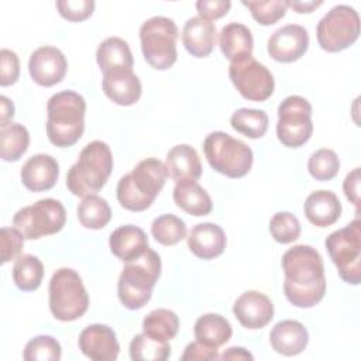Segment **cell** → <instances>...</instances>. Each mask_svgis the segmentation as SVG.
I'll list each match as a JSON object with an SVG mask.
<instances>
[{"instance_id":"39","label":"cell","mask_w":361,"mask_h":361,"mask_svg":"<svg viewBox=\"0 0 361 361\" xmlns=\"http://www.w3.org/2000/svg\"><path fill=\"white\" fill-rule=\"evenodd\" d=\"M243 6H245L255 21L261 25H271L281 20L288 10V0H243Z\"/></svg>"},{"instance_id":"34","label":"cell","mask_w":361,"mask_h":361,"mask_svg":"<svg viewBox=\"0 0 361 361\" xmlns=\"http://www.w3.org/2000/svg\"><path fill=\"white\" fill-rule=\"evenodd\" d=\"M231 127L248 138H261L268 130V116L258 109H238L230 118Z\"/></svg>"},{"instance_id":"19","label":"cell","mask_w":361,"mask_h":361,"mask_svg":"<svg viewBox=\"0 0 361 361\" xmlns=\"http://www.w3.org/2000/svg\"><path fill=\"white\" fill-rule=\"evenodd\" d=\"M23 185L31 192H42L54 188L59 176L58 161L48 154L30 157L20 172Z\"/></svg>"},{"instance_id":"15","label":"cell","mask_w":361,"mask_h":361,"mask_svg":"<svg viewBox=\"0 0 361 361\" xmlns=\"http://www.w3.org/2000/svg\"><path fill=\"white\" fill-rule=\"evenodd\" d=\"M309 47V34L299 24H286L268 38V54L283 63L298 61Z\"/></svg>"},{"instance_id":"11","label":"cell","mask_w":361,"mask_h":361,"mask_svg":"<svg viewBox=\"0 0 361 361\" xmlns=\"http://www.w3.org/2000/svg\"><path fill=\"white\" fill-rule=\"evenodd\" d=\"M317 42L327 52H338L353 45L360 35V16L351 6L338 4L319 21Z\"/></svg>"},{"instance_id":"29","label":"cell","mask_w":361,"mask_h":361,"mask_svg":"<svg viewBox=\"0 0 361 361\" xmlns=\"http://www.w3.org/2000/svg\"><path fill=\"white\" fill-rule=\"evenodd\" d=\"M96 61L103 73L117 68L133 69L134 65L131 49L120 37H109L102 41L96 51Z\"/></svg>"},{"instance_id":"31","label":"cell","mask_w":361,"mask_h":361,"mask_svg":"<svg viewBox=\"0 0 361 361\" xmlns=\"http://www.w3.org/2000/svg\"><path fill=\"white\" fill-rule=\"evenodd\" d=\"M44 276V265L38 257L20 255L13 267V281L20 290L32 292L39 288Z\"/></svg>"},{"instance_id":"30","label":"cell","mask_w":361,"mask_h":361,"mask_svg":"<svg viewBox=\"0 0 361 361\" xmlns=\"http://www.w3.org/2000/svg\"><path fill=\"white\" fill-rule=\"evenodd\" d=\"M142 330L158 341L172 340L179 330V317L169 309L151 310L142 320Z\"/></svg>"},{"instance_id":"18","label":"cell","mask_w":361,"mask_h":361,"mask_svg":"<svg viewBox=\"0 0 361 361\" xmlns=\"http://www.w3.org/2000/svg\"><path fill=\"white\" fill-rule=\"evenodd\" d=\"M104 94L120 106H131L141 97L142 86L133 69L117 68L103 73Z\"/></svg>"},{"instance_id":"41","label":"cell","mask_w":361,"mask_h":361,"mask_svg":"<svg viewBox=\"0 0 361 361\" xmlns=\"http://www.w3.org/2000/svg\"><path fill=\"white\" fill-rule=\"evenodd\" d=\"M59 14L68 21H82L92 16L94 10L93 0H59L56 1Z\"/></svg>"},{"instance_id":"14","label":"cell","mask_w":361,"mask_h":361,"mask_svg":"<svg viewBox=\"0 0 361 361\" xmlns=\"http://www.w3.org/2000/svg\"><path fill=\"white\" fill-rule=\"evenodd\" d=\"M68 61L61 49L45 45L37 48L28 61L31 79L39 86H54L59 83L66 73Z\"/></svg>"},{"instance_id":"44","label":"cell","mask_w":361,"mask_h":361,"mask_svg":"<svg viewBox=\"0 0 361 361\" xmlns=\"http://www.w3.org/2000/svg\"><path fill=\"white\" fill-rule=\"evenodd\" d=\"M231 7L230 0H199L196 1V10L199 17L204 20H216L227 14Z\"/></svg>"},{"instance_id":"47","label":"cell","mask_w":361,"mask_h":361,"mask_svg":"<svg viewBox=\"0 0 361 361\" xmlns=\"http://www.w3.org/2000/svg\"><path fill=\"white\" fill-rule=\"evenodd\" d=\"M0 127H7L14 117V104L7 96H0Z\"/></svg>"},{"instance_id":"26","label":"cell","mask_w":361,"mask_h":361,"mask_svg":"<svg viewBox=\"0 0 361 361\" xmlns=\"http://www.w3.org/2000/svg\"><path fill=\"white\" fill-rule=\"evenodd\" d=\"M173 202L190 216H206L212 212L213 203L209 193L193 179L176 182L173 188Z\"/></svg>"},{"instance_id":"46","label":"cell","mask_w":361,"mask_h":361,"mask_svg":"<svg viewBox=\"0 0 361 361\" xmlns=\"http://www.w3.org/2000/svg\"><path fill=\"white\" fill-rule=\"evenodd\" d=\"M343 190L345 197L355 206L357 214L360 213V168H354L347 173L343 182Z\"/></svg>"},{"instance_id":"24","label":"cell","mask_w":361,"mask_h":361,"mask_svg":"<svg viewBox=\"0 0 361 361\" xmlns=\"http://www.w3.org/2000/svg\"><path fill=\"white\" fill-rule=\"evenodd\" d=\"M109 245L111 252L123 262L135 259L147 248H149L148 237L144 230L133 224H126L116 228L110 234Z\"/></svg>"},{"instance_id":"4","label":"cell","mask_w":361,"mask_h":361,"mask_svg":"<svg viewBox=\"0 0 361 361\" xmlns=\"http://www.w3.org/2000/svg\"><path fill=\"white\" fill-rule=\"evenodd\" d=\"M113 169L110 147L99 140L89 142L79 154L76 164L66 175V186L75 195L86 197L96 195L107 182Z\"/></svg>"},{"instance_id":"32","label":"cell","mask_w":361,"mask_h":361,"mask_svg":"<svg viewBox=\"0 0 361 361\" xmlns=\"http://www.w3.org/2000/svg\"><path fill=\"white\" fill-rule=\"evenodd\" d=\"M78 219L86 228L99 230L107 226L111 219V209L106 199L97 195H89L78 204Z\"/></svg>"},{"instance_id":"33","label":"cell","mask_w":361,"mask_h":361,"mask_svg":"<svg viewBox=\"0 0 361 361\" xmlns=\"http://www.w3.org/2000/svg\"><path fill=\"white\" fill-rule=\"evenodd\" d=\"M30 144L28 130L18 123H11L0 130V157L7 161H18Z\"/></svg>"},{"instance_id":"17","label":"cell","mask_w":361,"mask_h":361,"mask_svg":"<svg viewBox=\"0 0 361 361\" xmlns=\"http://www.w3.org/2000/svg\"><path fill=\"white\" fill-rule=\"evenodd\" d=\"M233 313L241 326L257 330L265 327L272 320L274 305L267 295L258 290H247L235 299Z\"/></svg>"},{"instance_id":"22","label":"cell","mask_w":361,"mask_h":361,"mask_svg":"<svg viewBox=\"0 0 361 361\" xmlns=\"http://www.w3.org/2000/svg\"><path fill=\"white\" fill-rule=\"evenodd\" d=\"M182 42L192 56L204 58L210 55L216 45L214 24L199 16L188 18L182 30Z\"/></svg>"},{"instance_id":"48","label":"cell","mask_w":361,"mask_h":361,"mask_svg":"<svg viewBox=\"0 0 361 361\" xmlns=\"http://www.w3.org/2000/svg\"><path fill=\"white\" fill-rule=\"evenodd\" d=\"M220 360H254V355L243 347H230L220 357Z\"/></svg>"},{"instance_id":"12","label":"cell","mask_w":361,"mask_h":361,"mask_svg":"<svg viewBox=\"0 0 361 361\" xmlns=\"http://www.w3.org/2000/svg\"><path fill=\"white\" fill-rule=\"evenodd\" d=\"M313 133L312 106L298 94L285 97L278 107L276 135L278 140L290 148L302 147Z\"/></svg>"},{"instance_id":"37","label":"cell","mask_w":361,"mask_h":361,"mask_svg":"<svg viewBox=\"0 0 361 361\" xmlns=\"http://www.w3.org/2000/svg\"><path fill=\"white\" fill-rule=\"evenodd\" d=\"M307 169L316 180H330L340 169V159L333 149L320 148L310 155Z\"/></svg>"},{"instance_id":"3","label":"cell","mask_w":361,"mask_h":361,"mask_svg":"<svg viewBox=\"0 0 361 361\" xmlns=\"http://www.w3.org/2000/svg\"><path fill=\"white\" fill-rule=\"evenodd\" d=\"M47 135L61 148L78 142L85 130L86 102L73 90H62L52 94L47 104Z\"/></svg>"},{"instance_id":"16","label":"cell","mask_w":361,"mask_h":361,"mask_svg":"<svg viewBox=\"0 0 361 361\" xmlns=\"http://www.w3.org/2000/svg\"><path fill=\"white\" fill-rule=\"evenodd\" d=\"M79 350L94 361H114L120 353L116 333L106 324H90L79 334Z\"/></svg>"},{"instance_id":"10","label":"cell","mask_w":361,"mask_h":361,"mask_svg":"<svg viewBox=\"0 0 361 361\" xmlns=\"http://www.w3.org/2000/svg\"><path fill=\"white\" fill-rule=\"evenodd\" d=\"M66 221L63 204L52 197H45L34 204L20 209L13 217V226L27 240H37L62 230Z\"/></svg>"},{"instance_id":"13","label":"cell","mask_w":361,"mask_h":361,"mask_svg":"<svg viewBox=\"0 0 361 361\" xmlns=\"http://www.w3.org/2000/svg\"><path fill=\"white\" fill-rule=\"evenodd\" d=\"M228 76L238 93L252 102H264L274 93L275 80L271 71L252 55L233 59Z\"/></svg>"},{"instance_id":"8","label":"cell","mask_w":361,"mask_h":361,"mask_svg":"<svg viewBox=\"0 0 361 361\" xmlns=\"http://www.w3.org/2000/svg\"><path fill=\"white\" fill-rule=\"evenodd\" d=\"M178 27L172 18L155 16L145 20L140 28L144 59L155 69H169L178 58Z\"/></svg>"},{"instance_id":"2","label":"cell","mask_w":361,"mask_h":361,"mask_svg":"<svg viewBox=\"0 0 361 361\" xmlns=\"http://www.w3.org/2000/svg\"><path fill=\"white\" fill-rule=\"evenodd\" d=\"M168 178V169L158 158H145L135 168L120 178L117 183V200L131 212L148 209L162 190Z\"/></svg>"},{"instance_id":"45","label":"cell","mask_w":361,"mask_h":361,"mask_svg":"<svg viewBox=\"0 0 361 361\" xmlns=\"http://www.w3.org/2000/svg\"><path fill=\"white\" fill-rule=\"evenodd\" d=\"M220 355H219V350L216 347H209V345H204L202 344L200 341H192L186 345L183 354L180 355V360L182 361H186V360H197V361H213V360H217Z\"/></svg>"},{"instance_id":"27","label":"cell","mask_w":361,"mask_h":361,"mask_svg":"<svg viewBox=\"0 0 361 361\" xmlns=\"http://www.w3.org/2000/svg\"><path fill=\"white\" fill-rule=\"evenodd\" d=\"M219 44L223 55L230 61L252 55L254 39L251 31L241 23H230L224 25L220 31Z\"/></svg>"},{"instance_id":"36","label":"cell","mask_w":361,"mask_h":361,"mask_svg":"<svg viewBox=\"0 0 361 361\" xmlns=\"http://www.w3.org/2000/svg\"><path fill=\"white\" fill-rule=\"evenodd\" d=\"M185 221L175 214H161L151 224L152 237L162 245H175L186 237Z\"/></svg>"},{"instance_id":"1","label":"cell","mask_w":361,"mask_h":361,"mask_svg":"<svg viewBox=\"0 0 361 361\" xmlns=\"http://www.w3.org/2000/svg\"><path fill=\"white\" fill-rule=\"evenodd\" d=\"M285 274L283 292L296 307H313L326 293L324 264L319 251L310 245L298 244L282 255Z\"/></svg>"},{"instance_id":"5","label":"cell","mask_w":361,"mask_h":361,"mask_svg":"<svg viewBox=\"0 0 361 361\" xmlns=\"http://www.w3.org/2000/svg\"><path fill=\"white\" fill-rule=\"evenodd\" d=\"M159 275L161 258L154 250L147 248L140 257L126 262L117 282L120 302L130 310L144 307Z\"/></svg>"},{"instance_id":"6","label":"cell","mask_w":361,"mask_h":361,"mask_svg":"<svg viewBox=\"0 0 361 361\" xmlns=\"http://www.w3.org/2000/svg\"><path fill=\"white\" fill-rule=\"evenodd\" d=\"M49 310L61 322L82 317L89 307V295L79 274L72 268H59L49 281Z\"/></svg>"},{"instance_id":"40","label":"cell","mask_w":361,"mask_h":361,"mask_svg":"<svg viewBox=\"0 0 361 361\" xmlns=\"http://www.w3.org/2000/svg\"><path fill=\"white\" fill-rule=\"evenodd\" d=\"M269 231L275 241L289 244L299 238L300 223L295 214L289 212H278L269 220Z\"/></svg>"},{"instance_id":"35","label":"cell","mask_w":361,"mask_h":361,"mask_svg":"<svg viewBox=\"0 0 361 361\" xmlns=\"http://www.w3.org/2000/svg\"><path fill=\"white\" fill-rule=\"evenodd\" d=\"M171 355L168 341H158L145 333L137 334L130 343V357L134 361H165Z\"/></svg>"},{"instance_id":"38","label":"cell","mask_w":361,"mask_h":361,"mask_svg":"<svg viewBox=\"0 0 361 361\" xmlns=\"http://www.w3.org/2000/svg\"><path fill=\"white\" fill-rule=\"evenodd\" d=\"M61 344L51 336H37L31 338L25 344L23 353V357L27 361H58L61 360Z\"/></svg>"},{"instance_id":"43","label":"cell","mask_w":361,"mask_h":361,"mask_svg":"<svg viewBox=\"0 0 361 361\" xmlns=\"http://www.w3.org/2000/svg\"><path fill=\"white\" fill-rule=\"evenodd\" d=\"M20 75V61L14 51L3 48L0 51V85L10 86Z\"/></svg>"},{"instance_id":"25","label":"cell","mask_w":361,"mask_h":361,"mask_svg":"<svg viewBox=\"0 0 361 361\" xmlns=\"http://www.w3.org/2000/svg\"><path fill=\"white\" fill-rule=\"evenodd\" d=\"M165 166L168 176L175 182L193 179L197 180L202 175V164L196 149L188 144H179L172 147L166 154Z\"/></svg>"},{"instance_id":"21","label":"cell","mask_w":361,"mask_h":361,"mask_svg":"<svg viewBox=\"0 0 361 361\" xmlns=\"http://www.w3.org/2000/svg\"><path fill=\"white\" fill-rule=\"evenodd\" d=\"M269 343L278 354L292 357L300 354L306 348L309 334L300 322L282 320L272 327L269 333Z\"/></svg>"},{"instance_id":"42","label":"cell","mask_w":361,"mask_h":361,"mask_svg":"<svg viewBox=\"0 0 361 361\" xmlns=\"http://www.w3.org/2000/svg\"><path fill=\"white\" fill-rule=\"evenodd\" d=\"M1 234V264L16 259L24 245V237L16 227H3Z\"/></svg>"},{"instance_id":"49","label":"cell","mask_w":361,"mask_h":361,"mask_svg":"<svg viewBox=\"0 0 361 361\" xmlns=\"http://www.w3.org/2000/svg\"><path fill=\"white\" fill-rule=\"evenodd\" d=\"M323 1L317 0V1H300V0H288V7H292L296 13H312L314 8H317L319 6H322Z\"/></svg>"},{"instance_id":"20","label":"cell","mask_w":361,"mask_h":361,"mask_svg":"<svg viewBox=\"0 0 361 361\" xmlns=\"http://www.w3.org/2000/svg\"><path fill=\"white\" fill-rule=\"evenodd\" d=\"M189 250L202 259L219 257L226 248V233L214 223H199L188 234Z\"/></svg>"},{"instance_id":"7","label":"cell","mask_w":361,"mask_h":361,"mask_svg":"<svg viewBox=\"0 0 361 361\" xmlns=\"http://www.w3.org/2000/svg\"><path fill=\"white\" fill-rule=\"evenodd\" d=\"M203 151L209 165L228 178H243L252 166L251 148L224 131L210 133L204 138Z\"/></svg>"},{"instance_id":"9","label":"cell","mask_w":361,"mask_h":361,"mask_svg":"<svg viewBox=\"0 0 361 361\" xmlns=\"http://www.w3.org/2000/svg\"><path fill=\"white\" fill-rule=\"evenodd\" d=\"M324 245L341 279L351 285L361 281V221L354 219L345 227L326 237Z\"/></svg>"},{"instance_id":"23","label":"cell","mask_w":361,"mask_h":361,"mask_svg":"<svg viewBox=\"0 0 361 361\" xmlns=\"http://www.w3.org/2000/svg\"><path fill=\"white\" fill-rule=\"evenodd\" d=\"M306 219L317 227H329L341 216V203L331 190L312 192L303 204Z\"/></svg>"},{"instance_id":"28","label":"cell","mask_w":361,"mask_h":361,"mask_svg":"<svg viewBox=\"0 0 361 361\" xmlns=\"http://www.w3.org/2000/svg\"><path fill=\"white\" fill-rule=\"evenodd\" d=\"M193 331L197 341L216 348L224 345L233 334L230 322L217 313H207L200 316L195 323Z\"/></svg>"}]
</instances>
